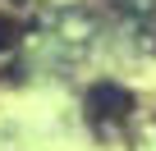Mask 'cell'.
<instances>
[{
    "mask_svg": "<svg viewBox=\"0 0 156 151\" xmlns=\"http://www.w3.org/2000/svg\"><path fill=\"white\" fill-rule=\"evenodd\" d=\"M14 37H19V23H14V19H0V50L14 46Z\"/></svg>",
    "mask_w": 156,
    "mask_h": 151,
    "instance_id": "7a4b0ae2",
    "label": "cell"
},
{
    "mask_svg": "<svg viewBox=\"0 0 156 151\" xmlns=\"http://www.w3.org/2000/svg\"><path fill=\"white\" fill-rule=\"evenodd\" d=\"M129 110H133V96L124 87H115V83H97L87 92V115L92 119H124Z\"/></svg>",
    "mask_w": 156,
    "mask_h": 151,
    "instance_id": "6da1fadb",
    "label": "cell"
}]
</instances>
